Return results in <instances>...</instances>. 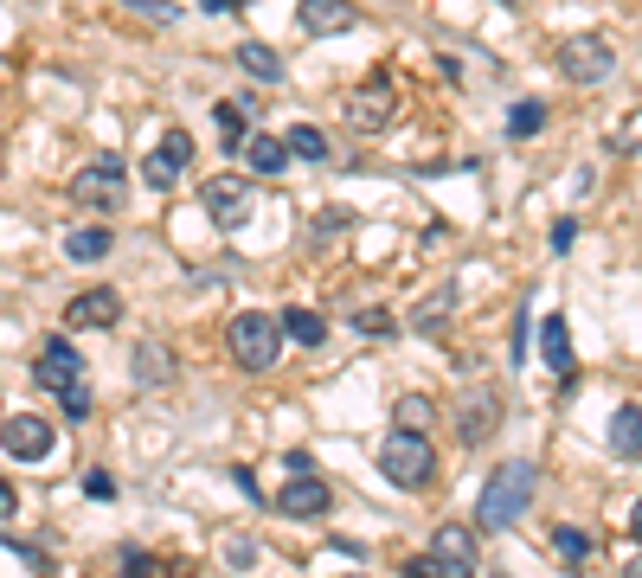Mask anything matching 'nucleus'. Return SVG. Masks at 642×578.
<instances>
[{"instance_id":"nucleus-1","label":"nucleus","mask_w":642,"mask_h":578,"mask_svg":"<svg viewBox=\"0 0 642 578\" xmlns=\"http://www.w3.org/2000/svg\"><path fill=\"white\" fill-rule=\"evenodd\" d=\"M533 495H540V469H533L527 457L501 462V469H489V482H482L476 521H482L489 534H501V527H514V521H521V514L533 508Z\"/></svg>"},{"instance_id":"nucleus-2","label":"nucleus","mask_w":642,"mask_h":578,"mask_svg":"<svg viewBox=\"0 0 642 578\" xmlns=\"http://www.w3.org/2000/svg\"><path fill=\"white\" fill-rule=\"evenodd\" d=\"M379 469H385V482H392V489L417 495V489H431V482H437V450H431V437H424V430H392V437L379 444Z\"/></svg>"},{"instance_id":"nucleus-3","label":"nucleus","mask_w":642,"mask_h":578,"mask_svg":"<svg viewBox=\"0 0 642 578\" xmlns=\"http://www.w3.org/2000/svg\"><path fill=\"white\" fill-rule=\"evenodd\" d=\"M276 353H283V321H276L270 308H244V315H231V360H238L244 373H270Z\"/></svg>"},{"instance_id":"nucleus-4","label":"nucleus","mask_w":642,"mask_h":578,"mask_svg":"<svg viewBox=\"0 0 642 578\" xmlns=\"http://www.w3.org/2000/svg\"><path fill=\"white\" fill-rule=\"evenodd\" d=\"M72 199L90 206V212H122V199H129V161H116V154L84 161L72 174Z\"/></svg>"},{"instance_id":"nucleus-5","label":"nucleus","mask_w":642,"mask_h":578,"mask_svg":"<svg viewBox=\"0 0 642 578\" xmlns=\"http://www.w3.org/2000/svg\"><path fill=\"white\" fill-rule=\"evenodd\" d=\"M412 578H469V572H482V553H476V534L469 527H437V546L424 553V559H412L405 566Z\"/></svg>"},{"instance_id":"nucleus-6","label":"nucleus","mask_w":642,"mask_h":578,"mask_svg":"<svg viewBox=\"0 0 642 578\" xmlns=\"http://www.w3.org/2000/svg\"><path fill=\"white\" fill-rule=\"evenodd\" d=\"M559 72H566V84H578V90H598V84L617 77V52H610V39L578 33V39L559 45Z\"/></svg>"},{"instance_id":"nucleus-7","label":"nucleus","mask_w":642,"mask_h":578,"mask_svg":"<svg viewBox=\"0 0 642 578\" xmlns=\"http://www.w3.org/2000/svg\"><path fill=\"white\" fill-rule=\"evenodd\" d=\"M399 122V97H392V84L385 77H367L353 97H347V129L353 135H385Z\"/></svg>"},{"instance_id":"nucleus-8","label":"nucleus","mask_w":642,"mask_h":578,"mask_svg":"<svg viewBox=\"0 0 642 578\" xmlns=\"http://www.w3.org/2000/svg\"><path fill=\"white\" fill-rule=\"evenodd\" d=\"M199 206H206L213 226H244V219H251V181H244V174H213V181L199 187Z\"/></svg>"},{"instance_id":"nucleus-9","label":"nucleus","mask_w":642,"mask_h":578,"mask_svg":"<svg viewBox=\"0 0 642 578\" xmlns=\"http://www.w3.org/2000/svg\"><path fill=\"white\" fill-rule=\"evenodd\" d=\"M494 430H501V392L469 385V392H463V405H456V437L476 450V444H489Z\"/></svg>"},{"instance_id":"nucleus-10","label":"nucleus","mask_w":642,"mask_h":578,"mask_svg":"<svg viewBox=\"0 0 642 578\" xmlns=\"http://www.w3.org/2000/svg\"><path fill=\"white\" fill-rule=\"evenodd\" d=\"M52 424L45 418H33V412H13V418H0V450L7 457H20V462H45L52 457Z\"/></svg>"},{"instance_id":"nucleus-11","label":"nucleus","mask_w":642,"mask_h":578,"mask_svg":"<svg viewBox=\"0 0 642 578\" xmlns=\"http://www.w3.org/2000/svg\"><path fill=\"white\" fill-rule=\"evenodd\" d=\"M276 508H283L290 521H315V514L335 508V495H328V482H322L315 469H290V482L276 489Z\"/></svg>"},{"instance_id":"nucleus-12","label":"nucleus","mask_w":642,"mask_h":578,"mask_svg":"<svg viewBox=\"0 0 642 578\" xmlns=\"http://www.w3.org/2000/svg\"><path fill=\"white\" fill-rule=\"evenodd\" d=\"M33 380L45 385V392H65V385L84 380V353H77L65 335H45L39 341V367H33Z\"/></svg>"},{"instance_id":"nucleus-13","label":"nucleus","mask_w":642,"mask_h":578,"mask_svg":"<svg viewBox=\"0 0 642 578\" xmlns=\"http://www.w3.org/2000/svg\"><path fill=\"white\" fill-rule=\"evenodd\" d=\"M116 315H122V296H116L110 283L77 290L72 303H65V321H72V328H116Z\"/></svg>"},{"instance_id":"nucleus-14","label":"nucleus","mask_w":642,"mask_h":578,"mask_svg":"<svg viewBox=\"0 0 642 578\" xmlns=\"http://www.w3.org/2000/svg\"><path fill=\"white\" fill-rule=\"evenodd\" d=\"M296 20H303L308 39H335V33H353V26H360L353 0H303V7H296Z\"/></svg>"},{"instance_id":"nucleus-15","label":"nucleus","mask_w":642,"mask_h":578,"mask_svg":"<svg viewBox=\"0 0 642 578\" xmlns=\"http://www.w3.org/2000/svg\"><path fill=\"white\" fill-rule=\"evenodd\" d=\"M540 367H546V373H559V380H572V373H578V360H572V321H566V315H540Z\"/></svg>"},{"instance_id":"nucleus-16","label":"nucleus","mask_w":642,"mask_h":578,"mask_svg":"<svg viewBox=\"0 0 642 578\" xmlns=\"http://www.w3.org/2000/svg\"><path fill=\"white\" fill-rule=\"evenodd\" d=\"M110 251H116L110 226H72L65 231V258H72V264H97V258H110Z\"/></svg>"},{"instance_id":"nucleus-17","label":"nucleus","mask_w":642,"mask_h":578,"mask_svg":"<svg viewBox=\"0 0 642 578\" xmlns=\"http://www.w3.org/2000/svg\"><path fill=\"white\" fill-rule=\"evenodd\" d=\"M129 367H135V385H167L174 380V353H167V347L161 341H135V353H129Z\"/></svg>"},{"instance_id":"nucleus-18","label":"nucleus","mask_w":642,"mask_h":578,"mask_svg":"<svg viewBox=\"0 0 642 578\" xmlns=\"http://www.w3.org/2000/svg\"><path fill=\"white\" fill-rule=\"evenodd\" d=\"M610 450L617 457H642V405H617V418H610Z\"/></svg>"},{"instance_id":"nucleus-19","label":"nucleus","mask_w":642,"mask_h":578,"mask_svg":"<svg viewBox=\"0 0 642 578\" xmlns=\"http://www.w3.org/2000/svg\"><path fill=\"white\" fill-rule=\"evenodd\" d=\"M231 58H238V65H244V72L258 77V84H283V58H276V52H270L264 39H244V45H238V52H231Z\"/></svg>"},{"instance_id":"nucleus-20","label":"nucleus","mask_w":642,"mask_h":578,"mask_svg":"<svg viewBox=\"0 0 642 578\" xmlns=\"http://www.w3.org/2000/svg\"><path fill=\"white\" fill-rule=\"evenodd\" d=\"M244 161H251L258 174H283V167H290V142H283V135H244Z\"/></svg>"},{"instance_id":"nucleus-21","label":"nucleus","mask_w":642,"mask_h":578,"mask_svg":"<svg viewBox=\"0 0 642 578\" xmlns=\"http://www.w3.org/2000/svg\"><path fill=\"white\" fill-rule=\"evenodd\" d=\"M213 122H219V135H226V154L244 149V135H251V103H231V97H219V103H213Z\"/></svg>"},{"instance_id":"nucleus-22","label":"nucleus","mask_w":642,"mask_h":578,"mask_svg":"<svg viewBox=\"0 0 642 578\" xmlns=\"http://www.w3.org/2000/svg\"><path fill=\"white\" fill-rule=\"evenodd\" d=\"M276 321H283V335H290V341H303V347H322V341H328V321H322L315 308H283Z\"/></svg>"},{"instance_id":"nucleus-23","label":"nucleus","mask_w":642,"mask_h":578,"mask_svg":"<svg viewBox=\"0 0 642 578\" xmlns=\"http://www.w3.org/2000/svg\"><path fill=\"white\" fill-rule=\"evenodd\" d=\"M450 308H456V290H450V283H444V290H437V296H424V303H417L412 328H417V335H437V328H444V321H450Z\"/></svg>"},{"instance_id":"nucleus-24","label":"nucleus","mask_w":642,"mask_h":578,"mask_svg":"<svg viewBox=\"0 0 642 578\" xmlns=\"http://www.w3.org/2000/svg\"><path fill=\"white\" fill-rule=\"evenodd\" d=\"M540 129H546V103H540V97H521V103L508 110V135H514V142H533Z\"/></svg>"},{"instance_id":"nucleus-25","label":"nucleus","mask_w":642,"mask_h":578,"mask_svg":"<svg viewBox=\"0 0 642 578\" xmlns=\"http://www.w3.org/2000/svg\"><path fill=\"white\" fill-rule=\"evenodd\" d=\"M392 418H399V430H431V418H437V405H431L424 392H405V399L392 405Z\"/></svg>"},{"instance_id":"nucleus-26","label":"nucleus","mask_w":642,"mask_h":578,"mask_svg":"<svg viewBox=\"0 0 642 578\" xmlns=\"http://www.w3.org/2000/svg\"><path fill=\"white\" fill-rule=\"evenodd\" d=\"M283 142H290V161H328V135H322V129H308V122H296Z\"/></svg>"},{"instance_id":"nucleus-27","label":"nucleus","mask_w":642,"mask_h":578,"mask_svg":"<svg viewBox=\"0 0 642 578\" xmlns=\"http://www.w3.org/2000/svg\"><path fill=\"white\" fill-rule=\"evenodd\" d=\"M553 546H559L566 566H578V559L591 553V534H585V527H553Z\"/></svg>"},{"instance_id":"nucleus-28","label":"nucleus","mask_w":642,"mask_h":578,"mask_svg":"<svg viewBox=\"0 0 642 578\" xmlns=\"http://www.w3.org/2000/svg\"><path fill=\"white\" fill-rule=\"evenodd\" d=\"M142 174H149V187H161V193H167V187H174V181H181V174H187V167H174L167 154L154 149V154H149V167H142Z\"/></svg>"},{"instance_id":"nucleus-29","label":"nucleus","mask_w":642,"mask_h":578,"mask_svg":"<svg viewBox=\"0 0 642 578\" xmlns=\"http://www.w3.org/2000/svg\"><path fill=\"white\" fill-rule=\"evenodd\" d=\"M58 405H65V418H72V424H84V418H90V392H84V380H77V385H65V392H58Z\"/></svg>"},{"instance_id":"nucleus-30","label":"nucleus","mask_w":642,"mask_h":578,"mask_svg":"<svg viewBox=\"0 0 642 578\" xmlns=\"http://www.w3.org/2000/svg\"><path fill=\"white\" fill-rule=\"evenodd\" d=\"M353 328H360V335H392V315H385V308H360Z\"/></svg>"},{"instance_id":"nucleus-31","label":"nucleus","mask_w":642,"mask_h":578,"mask_svg":"<svg viewBox=\"0 0 642 578\" xmlns=\"http://www.w3.org/2000/svg\"><path fill=\"white\" fill-rule=\"evenodd\" d=\"M122 566H129V572H161V559L142 553V546H122Z\"/></svg>"},{"instance_id":"nucleus-32","label":"nucleus","mask_w":642,"mask_h":578,"mask_svg":"<svg viewBox=\"0 0 642 578\" xmlns=\"http://www.w3.org/2000/svg\"><path fill=\"white\" fill-rule=\"evenodd\" d=\"M84 495H90V501H110V495H116V482H110V476H104V469H90V482H84Z\"/></svg>"},{"instance_id":"nucleus-33","label":"nucleus","mask_w":642,"mask_h":578,"mask_svg":"<svg viewBox=\"0 0 642 578\" xmlns=\"http://www.w3.org/2000/svg\"><path fill=\"white\" fill-rule=\"evenodd\" d=\"M572 244H578V219H559L553 226V251H572Z\"/></svg>"},{"instance_id":"nucleus-34","label":"nucleus","mask_w":642,"mask_h":578,"mask_svg":"<svg viewBox=\"0 0 642 578\" xmlns=\"http://www.w3.org/2000/svg\"><path fill=\"white\" fill-rule=\"evenodd\" d=\"M226 559H231V566H251V559H258V546H251V539H226Z\"/></svg>"},{"instance_id":"nucleus-35","label":"nucleus","mask_w":642,"mask_h":578,"mask_svg":"<svg viewBox=\"0 0 642 578\" xmlns=\"http://www.w3.org/2000/svg\"><path fill=\"white\" fill-rule=\"evenodd\" d=\"M514 360H527V308L514 315Z\"/></svg>"},{"instance_id":"nucleus-36","label":"nucleus","mask_w":642,"mask_h":578,"mask_svg":"<svg viewBox=\"0 0 642 578\" xmlns=\"http://www.w3.org/2000/svg\"><path fill=\"white\" fill-rule=\"evenodd\" d=\"M13 508H20V495H13V482L0 476V521H13Z\"/></svg>"},{"instance_id":"nucleus-37","label":"nucleus","mask_w":642,"mask_h":578,"mask_svg":"<svg viewBox=\"0 0 642 578\" xmlns=\"http://www.w3.org/2000/svg\"><path fill=\"white\" fill-rule=\"evenodd\" d=\"M206 13H238V0H199Z\"/></svg>"},{"instance_id":"nucleus-38","label":"nucleus","mask_w":642,"mask_h":578,"mask_svg":"<svg viewBox=\"0 0 642 578\" xmlns=\"http://www.w3.org/2000/svg\"><path fill=\"white\" fill-rule=\"evenodd\" d=\"M630 534L642 539V495H636V508H630Z\"/></svg>"},{"instance_id":"nucleus-39","label":"nucleus","mask_w":642,"mask_h":578,"mask_svg":"<svg viewBox=\"0 0 642 578\" xmlns=\"http://www.w3.org/2000/svg\"><path fill=\"white\" fill-rule=\"evenodd\" d=\"M630 572H636V578H642V553H636V559H630Z\"/></svg>"},{"instance_id":"nucleus-40","label":"nucleus","mask_w":642,"mask_h":578,"mask_svg":"<svg viewBox=\"0 0 642 578\" xmlns=\"http://www.w3.org/2000/svg\"><path fill=\"white\" fill-rule=\"evenodd\" d=\"M501 7H527V0H501Z\"/></svg>"},{"instance_id":"nucleus-41","label":"nucleus","mask_w":642,"mask_h":578,"mask_svg":"<svg viewBox=\"0 0 642 578\" xmlns=\"http://www.w3.org/2000/svg\"><path fill=\"white\" fill-rule=\"evenodd\" d=\"M238 7H251V0H238Z\"/></svg>"}]
</instances>
